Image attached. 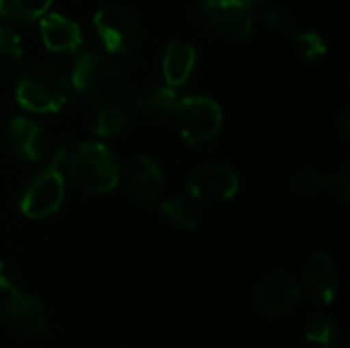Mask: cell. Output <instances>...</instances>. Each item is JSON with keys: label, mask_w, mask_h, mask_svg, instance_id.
Here are the masks:
<instances>
[{"label": "cell", "mask_w": 350, "mask_h": 348, "mask_svg": "<svg viewBox=\"0 0 350 348\" xmlns=\"http://www.w3.org/2000/svg\"><path fill=\"white\" fill-rule=\"evenodd\" d=\"M70 86L82 101L94 107H125L131 98V80L113 59L88 51L82 53L72 72Z\"/></svg>", "instance_id": "obj_1"}, {"label": "cell", "mask_w": 350, "mask_h": 348, "mask_svg": "<svg viewBox=\"0 0 350 348\" xmlns=\"http://www.w3.org/2000/svg\"><path fill=\"white\" fill-rule=\"evenodd\" d=\"M59 166H66L72 180L88 193H107L119 183V162L115 154L96 142L76 144L57 152Z\"/></svg>", "instance_id": "obj_2"}, {"label": "cell", "mask_w": 350, "mask_h": 348, "mask_svg": "<svg viewBox=\"0 0 350 348\" xmlns=\"http://www.w3.org/2000/svg\"><path fill=\"white\" fill-rule=\"evenodd\" d=\"M70 96L68 76L53 66L31 68L16 84V101L33 113H55Z\"/></svg>", "instance_id": "obj_3"}, {"label": "cell", "mask_w": 350, "mask_h": 348, "mask_svg": "<svg viewBox=\"0 0 350 348\" xmlns=\"http://www.w3.org/2000/svg\"><path fill=\"white\" fill-rule=\"evenodd\" d=\"M172 117H174L180 137L191 146L211 142L219 133L221 123H224L219 105L211 101L209 96L178 98L172 111Z\"/></svg>", "instance_id": "obj_4"}, {"label": "cell", "mask_w": 350, "mask_h": 348, "mask_svg": "<svg viewBox=\"0 0 350 348\" xmlns=\"http://www.w3.org/2000/svg\"><path fill=\"white\" fill-rule=\"evenodd\" d=\"M0 324L16 338H39L47 332V312L41 299L16 289L0 304Z\"/></svg>", "instance_id": "obj_5"}, {"label": "cell", "mask_w": 350, "mask_h": 348, "mask_svg": "<svg viewBox=\"0 0 350 348\" xmlns=\"http://www.w3.org/2000/svg\"><path fill=\"white\" fill-rule=\"evenodd\" d=\"M66 197V183H64V172L53 158L49 166L39 170L25 187L23 199H21V211L31 217V219H43L53 215Z\"/></svg>", "instance_id": "obj_6"}, {"label": "cell", "mask_w": 350, "mask_h": 348, "mask_svg": "<svg viewBox=\"0 0 350 348\" xmlns=\"http://www.w3.org/2000/svg\"><path fill=\"white\" fill-rule=\"evenodd\" d=\"M94 31L100 43L111 53L127 55L139 41V21L137 16L121 4H109L96 10L94 14Z\"/></svg>", "instance_id": "obj_7"}, {"label": "cell", "mask_w": 350, "mask_h": 348, "mask_svg": "<svg viewBox=\"0 0 350 348\" xmlns=\"http://www.w3.org/2000/svg\"><path fill=\"white\" fill-rule=\"evenodd\" d=\"M197 16L215 33L236 39L248 37L254 25L252 4L246 0H201Z\"/></svg>", "instance_id": "obj_8"}, {"label": "cell", "mask_w": 350, "mask_h": 348, "mask_svg": "<svg viewBox=\"0 0 350 348\" xmlns=\"http://www.w3.org/2000/svg\"><path fill=\"white\" fill-rule=\"evenodd\" d=\"M301 299V289L291 275L275 273L265 277L254 289V306L267 318L291 314Z\"/></svg>", "instance_id": "obj_9"}, {"label": "cell", "mask_w": 350, "mask_h": 348, "mask_svg": "<svg viewBox=\"0 0 350 348\" xmlns=\"http://www.w3.org/2000/svg\"><path fill=\"white\" fill-rule=\"evenodd\" d=\"M238 174L224 164H201L187 178L189 195L205 203L228 201L238 193Z\"/></svg>", "instance_id": "obj_10"}, {"label": "cell", "mask_w": 350, "mask_h": 348, "mask_svg": "<svg viewBox=\"0 0 350 348\" xmlns=\"http://www.w3.org/2000/svg\"><path fill=\"white\" fill-rule=\"evenodd\" d=\"M123 183L127 193L142 201V203H154L164 189V176L160 166L150 156H135L123 174Z\"/></svg>", "instance_id": "obj_11"}, {"label": "cell", "mask_w": 350, "mask_h": 348, "mask_svg": "<svg viewBox=\"0 0 350 348\" xmlns=\"http://www.w3.org/2000/svg\"><path fill=\"white\" fill-rule=\"evenodd\" d=\"M39 33L43 45L53 53H74L82 45V31L78 23L59 12H45L39 21Z\"/></svg>", "instance_id": "obj_12"}, {"label": "cell", "mask_w": 350, "mask_h": 348, "mask_svg": "<svg viewBox=\"0 0 350 348\" xmlns=\"http://www.w3.org/2000/svg\"><path fill=\"white\" fill-rule=\"evenodd\" d=\"M6 139L12 152L27 162H37L47 150V137L43 129L27 117H14L8 121Z\"/></svg>", "instance_id": "obj_13"}, {"label": "cell", "mask_w": 350, "mask_h": 348, "mask_svg": "<svg viewBox=\"0 0 350 348\" xmlns=\"http://www.w3.org/2000/svg\"><path fill=\"white\" fill-rule=\"evenodd\" d=\"M306 289L320 304H332L338 293V271L326 252H316L306 265Z\"/></svg>", "instance_id": "obj_14"}, {"label": "cell", "mask_w": 350, "mask_h": 348, "mask_svg": "<svg viewBox=\"0 0 350 348\" xmlns=\"http://www.w3.org/2000/svg\"><path fill=\"white\" fill-rule=\"evenodd\" d=\"M197 62L195 47L185 41H174L166 47L164 59H162V74L168 86H180L191 76Z\"/></svg>", "instance_id": "obj_15"}, {"label": "cell", "mask_w": 350, "mask_h": 348, "mask_svg": "<svg viewBox=\"0 0 350 348\" xmlns=\"http://www.w3.org/2000/svg\"><path fill=\"white\" fill-rule=\"evenodd\" d=\"M178 103V94L172 86H152L135 94V105L150 117H168L172 115Z\"/></svg>", "instance_id": "obj_16"}, {"label": "cell", "mask_w": 350, "mask_h": 348, "mask_svg": "<svg viewBox=\"0 0 350 348\" xmlns=\"http://www.w3.org/2000/svg\"><path fill=\"white\" fill-rule=\"evenodd\" d=\"M304 336L310 345H316L318 348L345 347L342 332L328 314H314L304 328Z\"/></svg>", "instance_id": "obj_17"}, {"label": "cell", "mask_w": 350, "mask_h": 348, "mask_svg": "<svg viewBox=\"0 0 350 348\" xmlns=\"http://www.w3.org/2000/svg\"><path fill=\"white\" fill-rule=\"evenodd\" d=\"M53 0H0V16L14 23H31L41 18Z\"/></svg>", "instance_id": "obj_18"}, {"label": "cell", "mask_w": 350, "mask_h": 348, "mask_svg": "<svg viewBox=\"0 0 350 348\" xmlns=\"http://www.w3.org/2000/svg\"><path fill=\"white\" fill-rule=\"evenodd\" d=\"M160 213L170 222L174 224L176 228H183V230H195L199 226V213L195 209V205L185 199V197H172V199H166L158 205Z\"/></svg>", "instance_id": "obj_19"}, {"label": "cell", "mask_w": 350, "mask_h": 348, "mask_svg": "<svg viewBox=\"0 0 350 348\" xmlns=\"http://www.w3.org/2000/svg\"><path fill=\"white\" fill-rule=\"evenodd\" d=\"M21 59H23L21 37L12 29L0 25V78L8 76L18 66Z\"/></svg>", "instance_id": "obj_20"}, {"label": "cell", "mask_w": 350, "mask_h": 348, "mask_svg": "<svg viewBox=\"0 0 350 348\" xmlns=\"http://www.w3.org/2000/svg\"><path fill=\"white\" fill-rule=\"evenodd\" d=\"M129 123V115L125 107H100L98 115L94 117L92 131L100 137H111L123 131Z\"/></svg>", "instance_id": "obj_21"}, {"label": "cell", "mask_w": 350, "mask_h": 348, "mask_svg": "<svg viewBox=\"0 0 350 348\" xmlns=\"http://www.w3.org/2000/svg\"><path fill=\"white\" fill-rule=\"evenodd\" d=\"M291 43L295 47V51L304 57V59H318L326 53L328 45L324 41V37L316 31H301V33H291Z\"/></svg>", "instance_id": "obj_22"}, {"label": "cell", "mask_w": 350, "mask_h": 348, "mask_svg": "<svg viewBox=\"0 0 350 348\" xmlns=\"http://www.w3.org/2000/svg\"><path fill=\"white\" fill-rule=\"evenodd\" d=\"M328 178L318 170V168H301L293 174L291 178V187L293 191L301 193V195H314L326 189Z\"/></svg>", "instance_id": "obj_23"}, {"label": "cell", "mask_w": 350, "mask_h": 348, "mask_svg": "<svg viewBox=\"0 0 350 348\" xmlns=\"http://www.w3.org/2000/svg\"><path fill=\"white\" fill-rule=\"evenodd\" d=\"M0 289L4 293L21 289V269L8 258H0Z\"/></svg>", "instance_id": "obj_24"}, {"label": "cell", "mask_w": 350, "mask_h": 348, "mask_svg": "<svg viewBox=\"0 0 350 348\" xmlns=\"http://www.w3.org/2000/svg\"><path fill=\"white\" fill-rule=\"evenodd\" d=\"M326 189H330V193L334 197H338L340 201H349L350 197V176L347 170H340L336 174H332L326 183Z\"/></svg>", "instance_id": "obj_25"}, {"label": "cell", "mask_w": 350, "mask_h": 348, "mask_svg": "<svg viewBox=\"0 0 350 348\" xmlns=\"http://www.w3.org/2000/svg\"><path fill=\"white\" fill-rule=\"evenodd\" d=\"M265 18H267V25H271L277 31H287V33L293 31V23H291L289 14L281 8H269L265 12Z\"/></svg>", "instance_id": "obj_26"}, {"label": "cell", "mask_w": 350, "mask_h": 348, "mask_svg": "<svg viewBox=\"0 0 350 348\" xmlns=\"http://www.w3.org/2000/svg\"><path fill=\"white\" fill-rule=\"evenodd\" d=\"M334 129L338 131V135L345 139L347 135H349L350 131V119H349V113H342L336 121H334Z\"/></svg>", "instance_id": "obj_27"}, {"label": "cell", "mask_w": 350, "mask_h": 348, "mask_svg": "<svg viewBox=\"0 0 350 348\" xmlns=\"http://www.w3.org/2000/svg\"><path fill=\"white\" fill-rule=\"evenodd\" d=\"M248 4H260V2H267V0H246Z\"/></svg>", "instance_id": "obj_28"}, {"label": "cell", "mask_w": 350, "mask_h": 348, "mask_svg": "<svg viewBox=\"0 0 350 348\" xmlns=\"http://www.w3.org/2000/svg\"><path fill=\"white\" fill-rule=\"evenodd\" d=\"M0 18H2V16H0Z\"/></svg>", "instance_id": "obj_29"}]
</instances>
